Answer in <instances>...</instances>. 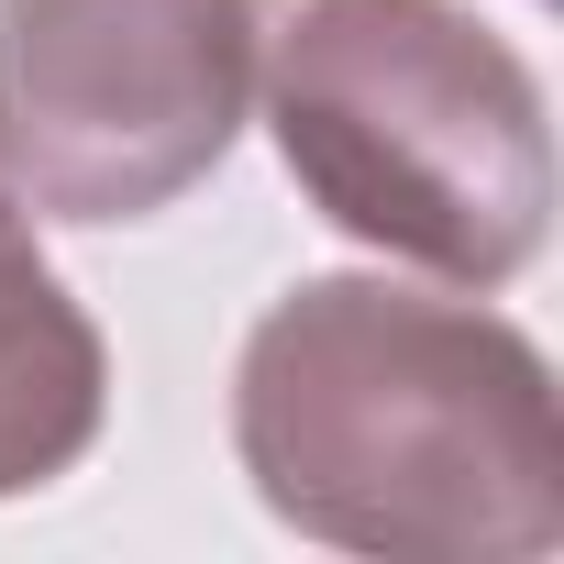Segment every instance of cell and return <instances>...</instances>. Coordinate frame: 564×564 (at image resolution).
I'll return each mask as SVG.
<instances>
[{
    "label": "cell",
    "mask_w": 564,
    "mask_h": 564,
    "mask_svg": "<svg viewBox=\"0 0 564 564\" xmlns=\"http://www.w3.org/2000/svg\"><path fill=\"white\" fill-rule=\"evenodd\" d=\"M265 122L311 210L443 289H509L553 221L542 78L454 0H300L265 34Z\"/></svg>",
    "instance_id": "cell-2"
},
{
    "label": "cell",
    "mask_w": 564,
    "mask_h": 564,
    "mask_svg": "<svg viewBox=\"0 0 564 564\" xmlns=\"http://www.w3.org/2000/svg\"><path fill=\"white\" fill-rule=\"evenodd\" d=\"M276 0H0V188L45 221L188 199L265 78Z\"/></svg>",
    "instance_id": "cell-3"
},
{
    "label": "cell",
    "mask_w": 564,
    "mask_h": 564,
    "mask_svg": "<svg viewBox=\"0 0 564 564\" xmlns=\"http://www.w3.org/2000/svg\"><path fill=\"white\" fill-rule=\"evenodd\" d=\"M232 454L254 498L388 564H531L564 542L553 366L476 300L388 276L289 289L232 366Z\"/></svg>",
    "instance_id": "cell-1"
},
{
    "label": "cell",
    "mask_w": 564,
    "mask_h": 564,
    "mask_svg": "<svg viewBox=\"0 0 564 564\" xmlns=\"http://www.w3.org/2000/svg\"><path fill=\"white\" fill-rule=\"evenodd\" d=\"M111 410V355L89 311L56 289V265L34 254L23 199L0 188V498L56 487Z\"/></svg>",
    "instance_id": "cell-4"
}]
</instances>
